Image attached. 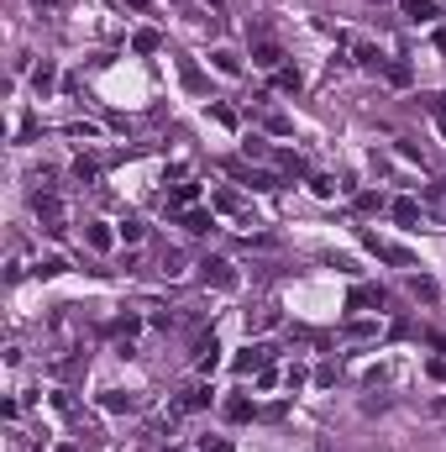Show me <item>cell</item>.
<instances>
[{
  "mask_svg": "<svg viewBox=\"0 0 446 452\" xmlns=\"http://www.w3.org/2000/svg\"><path fill=\"white\" fill-rule=\"evenodd\" d=\"M252 326H258V331H273L278 326V311H258V321H252Z\"/></svg>",
  "mask_w": 446,
  "mask_h": 452,
  "instance_id": "f1b7e54d",
  "label": "cell"
},
{
  "mask_svg": "<svg viewBox=\"0 0 446 452\" xmlns=\"http://www.w3.org/2000/svg\"><path fill=\"white\" fill-rule=\"evenodd\" d=\"M210 63H215V69H221V74H232V79L241 74V58H236L232 48H215V53H210Z\"/></svg>",
  "mask_w": 446,
  "mask_h": 452,
  "instance_id": "30bf717a",
  "label": "cell"
},
{
  "mask_svg": "<svg viewBox=\"0 0 446 452\" xmlns=\"http://www.w3.org/2000/svg\"><path fill=\"white\" fill-rule=\"evenodd\" d=\"M37 6H48V0H37Z\"/></svg>",
  "mask_w": 446,
  "mask_h": 452,
  "instance_id": "1f68e13d",
  "label": "cell"
},
{
  "mask_svg": "<svg viewBox=\"0 0 446 452\" xmlns=\"http://www.w3.org/2000/svg\"><path fill=\"white\" fill-rule=\"evenodd\" d=\"M63 269H69V263H63V258H43V263H37V274H43V279H58Z\"/></svg>",
  "mask_w": 446,
  "mask_h": 452,
  "instance_id": "7402d4cb",
  "label": "cell"
},
{
  "mask_svg": "<svg viewBox=\"0 0 446 452\" xmlns=\"http://www.w3.org/2000/svg\"><path fill=\"white\" fill-rule=\"evenodd\" d=\"M388 210H394V221H399V226H415V221H420V205H415V200H394Z\"/></svg>",
  "mask_w": 446,
  "mask_h": 452,
  "instance_id": "5bb4252c",
  "label": "cell"
},
{
  "mask_svg": "<svg viewBox=\"0 0 446 452\" xmlns=\"http://www.w3.org/2000/svg\"><path fill=\"white\" fill-rule=\"evenodd\" d=\"M32 85H37V95H43V90L53 85V63H43V69H37V74H32Z\"/></svg>",
  "mask_w": 446,
  "mask_h": 452,
  "instance_id": "484cf974",
  "label": "cell"
},
{
  "mask_svg": "<svg viewBox=\"0 0 446 452\" xmlns=\"http://www.w3.org/2000/svg\"><path fill=\"white\" fill-rule=\"evenodd\" d=\"M210 368H221V348H215V337L200 342V374H210Z\"/></svg>",
  "mask_w": 446,
  "mask_h": 452,
  "instance_id": "4fadbf2b",
  "label": "cell"
},
{
  "mask_svg": "<svg viewBox=\"0 0 446 452\" xmlns=\"http://www.w3.org/2000/svg\"><path fill=\"white\" fill-rule=\"evenodd\" d=\"M399 11H404V16H415V21H436L441 16L436 0H399Z\"/></svg>",
  "mask_w": 446,
  "mask_h": 452,
  "instance_id": "52a82bcc",
  "label": "cell"
},
{
  "mask_svg": "<svg viewBox=\"0 0 446 452\" xmlns=\"http://www.w3.org/2000/svg\"><path fill=\"white\" fill-rule=\"evenodd\" d=\"M410 295H415V300H436V284H430V279H420V274H415V279H410Z\"/></svg>",
  "mask_w": 446,
  "mask_h": 452,
  "instance_id": "d6986e66",
  "label": "cell"
},
{
  "mask_svg": "<svg viewBox=\"0 0 446 452\" xmlns=\"http://www.w3.org/2000/svg\"><path fill=\"white\" fill-rule=\"evenodd\" d=\"M200 452H232V442H226V436H205V442H200Z\"/></svg>",
  "mask_w": 446,
  "mask_h": 452,
  "instance_id": "83f0119b",
  "label": "cell"
},
{
  "mask_svg": "<svg viewBox=\"0 0 446 452\" xmlns=\"http://www.w3.org/2000/svg\"><path fill=\"white\" fill-rule=\"evenodd\" d=\"M111 6H137V11H142V6H147V0H111Z\"/></svg>",
  "mask_w": 446,
  "mask_h": 452,
  "instance_id": "4dcf8cb0",
  "label": "cell"
},
{
  "mask_svg": "<svg viewBox=\"0 0 446 452\" xmlns=\"http://www.w3.org/2000/svg\"><path fill=\"white\" fill-rule=\"evenodd\" d=\"M215 210H241V195L236 190H215Z\"/></svg>",
  "mask_w": 446,
  "mask_h": 452,
  "instance_id": "ffe728a7",
  "label": "cell"
},
{
  "mask_svg": "<svg viewBox=\"0 0 446 452\" xmlns=\"http://www.w3.org/2000/svg\"><path fill=\"white\" fill-rule=\"evenodd\" d=\"M121 242H126V247H137V242H142V221H131V216L121 221Z\"/></svg>",
  "mask_w": 446,
  "mask_h": 452,
  "instance_id": "ac0fdd59",
  "label": "cell"
},
{
  "mask_svg": "<svg viewBox=\"0 0 446 452\" xmlns=\"http://www.w3.org/2000/svg\"><path fill=\"white\" fill-rule=\"evenodd\" d=\"M310 190H315V195H336V179H326V174H315V179H310Z\"/></svg>",
  "mask_w": 446,
  "mask_h": 452,
  "instance_id": "4316f807",
  "label": "cell"
},
{
  "mask_svg": "<svg viewBox=\"0 0 446 452\" xmlns=\"http://www.w3.org/2000/svg\"><path fill=\"white\" fill-rule=\"evenodd\" d=\"M368 247L378 252V258H388V263H399V269H415V258L404 247H394V242H378V237H368Z\"/></svg>",
  "mask_w": 446,
  "mask_h": 452,
  "instance_id": "3957f363",
  "label": "cell"
},
{
  "mask_svg": "<svg viewBox=\"0 0 446 452\" xmlns=\"http://www.w3.org/2000/svg\"><path fill=\"white\" fill-rule=\"evenodd\" d=\"M131 48H137V53H158V32H137V37H131Z\"/></svg>",
  "mask_w": 446,
  "mask_h": 452,
  "instance_id": "603a6c76",
  "label": "cell"
},
{
  "mask_svg": "<svg viewBox=\"0 0 446 452\" xmlns=\"http://www.w3.org/2000/svg\"><path fill=\"white\" fill-rule=\"evenodd\" d=\"M263 363H268V348H247V353H236V374H263Z\"/></svg>",
  "mask_w": 446,
  "mask_h": 452,
  "instance_id": "277c9868",
  "label": "cell"
},
{
  "mask_svg": "<svg viewBox=\"0 0 446 452\" xmlns=\"http://www.w3.org/2000/svg\"><path fill=\"white\" fill-rule=\"evenodd\" d=\"M100 405L111 410V416H121V410H131V405H137V400H131V394H121V389H111V394H105Z\"/></svg>",
  "mask_w": 446,
  "mask_h": 452,
  "instance_id": "e0dca14e",
  "label": "cell"
},
{
  "mask_svg": "<svg viewBox=\"0 0 446 452\" xmlns=\"http://www.w3.org/2000/svg\"><path fill=\"white\" fill-rule=\"evenodd\" d=\"M195 195H200V184H179V190L168 195V205L173 210H189V205H195Z\"/></svg>",
  "mask_w": 446,
  "mask_h": 452,
  "instance_id": "9a60e30c",
  "label": "cell"
},
{
  "mask_svg": "<svg viewBox=\"0 0 446 452\" xmlns=\"http://www.w3.org/2000/svg\"><path fill=\"white\" fill-rule=\"evenodd\" d=\"M85 242H89L94 252H105V247H111V226H105V221H89V226H85Z\"/></svg>",
  "mask_w": 446,
  "mask_h": 452,
  "instance_id": "9c48e42d",
  "label": "cell"
},
{
  "mask_svg": "<svg viewBox=\"0 0 446 452\" xmlns=\"http://www.w3.org/2000/svg\"><path fill=\"white\" fill-rule=\"evenodd\" d=\"M278 168H283V174H300L305 163H300V153H283V158H278Z\"/></svg>",
  "mask_w": 446,
  "mask_h": 452,
  "instance_id": "f546056e",
  "label": "cell"
},
{
  "mask_svg": "<svg viewBox=\"0 0 446 452\" xmlns=\"http://www.w3.org/2000/svg\"><path fill=\"white\" fill-rule=\"evenodd\" d=\"M252 63H258V69H278V63H283V48L278 43H252Z\"/></svg>",
  "mask_w": 446,
  "mask_h": 452,
  "instance_id": "5b68a950",
  "label": "cell"
},
{
  "mask_svg": "<svg viewBox=\"0 0 446 452\" xmlns=\"http://www.w3.org/2000/svg\"><path fill=\"white\" fill-rule=\"evenodd\" d=\"M221 410H226V421H247V416H252V405L241 400V394H232V400H226Z\"/></svg>",
  "mask_w": 446,
  "mask_h": 452,
  "instance_id": "2e32d148",
  "label": "cell"
},
{
  "mask_svg": "<svg viewBox=\"0 0 446 452\" xmlns=\"http://www.w3.org/2000/svg\"><path fill=\"white\" fill-rule=\"evenodd\" d=\"M378 321H347V337H373Z\"/></svg>",
  "mask_w": 446,
  "mask_h": 452,
  "instance_id": "cb8c5ba5",
  "label": "cell"
},
{
  "mask_svg": "<svg viewBox=\"0 0 446 452\" xmlns=\"http://www.w3.org/2000/svg\"><path fill=\"white\" fill-rule=\"evenodd\" d=\"M179 221H184V232H210L215 226L210 210H179Z\"/></svg>",
  "mask_w": 446,
  "mask_h": 452,
  "instance_id": "7c38bea8",
  "label": "cell"
},
{
  "mask_svg": "<svg viewBox=\"0 0 446 452\" xmlns=\"http://www.w3.org/2000/svg\"><path fill=\"white\" fill-rule=\"evenodd\" d=\"M32 210H37V221H43V232H53V237L63 232V200L58 195H37Z\"/></svg>",
  "mask_w": 446,
  "mask_h": 452,
  "instance_id": "6da1fadb",
  "label": "cell"
},
{
  "mask_svg": "<svg viewBox=\"0 0 446 452\" xmlns=\"http://www.w3.org/2000/svg\"><path fill=\"white\" fill-rule=\"evenodd\" d=\"M200 274H205V284H215V289H236V274H232V263H226V258H205V263H200Z\"/></svg>",
  "mask_w": 446,
  "mask_h": 452,
  "instance_id": "7a4b0ae2",
  "label": "cell"
},
{
  "mask_svg": "<svg viewBox=\"0 0 446 452\" xmlns=\"http://www.w3.org/2000/svg\"><path fill=\"white\" fill-rule=\"evenodd\" d=\"M232 174H236V179H247V184H252V190H273V184H278L273 174H263V168H241V163L232 168Z\"/></svg>",
  "mask_w": 446,
  "mask_h": 452,
  "instance_id": "8fae6325",
  "label": "cell"
},
{
  "mask_svg": "<svg viewBox=\"0 0 446 452\" xmlns=\"http://www.w3.org/2000/svg\"><path fill=\"white\" fill-rule=\"evenodd\" d=\"M357 305H384V289L378 284H357L352 295H347V311H357Z\"/></svg>",
  "mask_w": 446,
  "mask_h": 452,
  "instance_id": "ba28073f",
  "label": "cell"
},
{
  "mask_svg": "<svg viewBox=\"0 0 446 452\" xmlns=\"http://www.w3.org/2000/svg\"><path fill=\"white\" fill-rule=\"evenodd\" d=\"M205 405H210V389H205V384H195V389H189L173 410H179V416H195V410H205Z\"/></svg>",
  "mask_w": 446,
  "mask_h": 452,
  "instance_id": "8992f818",
  "label": "cell"
},
{
  "mask_svg": "<svg viewBox=\"0 0 446 452\" xmlns=\"http://www.w3.org/2000/svg\"><path fill=\"white\" fill-rule=\"evenodd\" d=\"M300 85H305V79H300V69H278V90H289V95H294Z\"/></svg>",
  "mask_w": 446,
  "mask_h": 452,
  "instance_id": "44dd1931",
  "label": "cell"
},
{
  "mask_svg": "<svg viewBox=\"0 0 446 452\" xmlns=\"http://www.w3.org/2000/svg\"><path fill=\"white\" fill-rule=\"evenodd\" d=\"M210 116H215L221 127H236V111H232V105H210Z\"/></svg>",
  "mask_w": 446,
  "mask_h": 452,
  "instance_id": "d4e9b609",
  "label": "cell"
}]
</instances>
